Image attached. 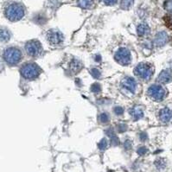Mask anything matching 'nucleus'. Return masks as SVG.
Masks as SVG:
<instances>
[{"mask_svg": "<svg viewBox=\"0 0 172 172\" xmlns=\"http://www.w3.org/2000/svg\"><path fill=\"white\" fill-rule=\"evenodd\" d=\"M4 15L10 21L16 22L21 20L24 16L25 9L21 4L13 2L5 6Z\"/></svg>", "mask_w": 172, "mask_h": 172, "instance_id": "1", "label": "nucleus"}, {"mask_svg": "<svg viewBox=\"0 0 172 172\" xmlns=\"http://www.w3.org/2000/svg\"><path fill=\"white\" fill-rule=\"evenodd\" d=\"M3 56L7 64L14 66L21 62L23 58V54L21 49L16 47H8L4 50Z\"/></svg>", "mask_w": 172, "mask_h": 172, "instance_id": "2", "label": "nucleus"}, {"mask_svg": "<svg viewBox=\"0 0 172 172\" xmlns=\"http://www.w3.org/2000/svg\"><path fill=\"white\" fill-rule=\"evenodd\" d=\"M41 72L42 70L39 66L34 62L25 63L20 68L21 75L26 80H34L37 78L40 75Z\"/></svg>", "mask_w": 172, "mask_h": 172, "instance_id": "3", "label": "nucleus"}, {"mask_svg": "<svg viewBox=\"0 0 172 172\" xmlns=\"http://www.w3.org/2000/svg\"><path fill=\"white\" fill-rule=\"evenodd\" d=\"M153 72H154L153 67L146 62L139 63L134 69L135 74L145 81L150 80L153 75Z\"/></svg>", "mask_w": 172, "mask_h": 172, "instance_id": "4", "label": "nucleus"}, {"mask_svg": "<svg viewBox=\"0 0 172 172\" xmlns=\"http://www.w3.org/2000/svg\"><path fill=\"white\" fill-rule=\"evenodd\" d=\"M25 50L27 54L31 57H38L43 52L42 43L37 40H30L27 42L25 44Z\"/></svg>", "mask_w": 172, "mask_h": 172, "instance_id": "5", "label": "nucleus"}, {"mask_svg": "<svg viewBox=\"0 0 172 172\" xmlns=\"http://www.w3.org/2000/svg\"><path fill=\"white\" fill-rule=\"evenodd\" d=\"M46 38L51 46H60L64 41L63 34L56 29L49 30L46 33Z\"/></svg>", "mask_w": 172, "mask_h": 172, "instance_id": "6", "label": "nucleus"}, {"mask_svg": "<svg viewBox=\"0 0 172 172\" xmlns=\"http://www.w3.org/2000/svg\"><path fill=\"white\" fill-rule=\"evenodd\" d=\"M115 61L123 66L129 65L131 62V54L130 50L126 48H119L115 53Z\"/></svg>", "mask_w": 172, "mask_h": 172, "instance_id": "7", "label": "nucleus"}, {"mask_svg": "<svg viewBox=\"0 0 172 172\" xmlns=\"http://www.w3.org/2000/svg\"><path fill=\"white\" fill-rule=\"evenodd\" d=\"M148 95L155 101H162L166 96V90L160 85H151L147 91Z\"/></svg>", "mask_w": 172, "mask_h": 172, "instance_id": "8", "label": "nucleus"}, {"mask_svg": "<svg viewBox=\"0 0 172 172\" xmlns=\"http://www.w3.org/2000/svg\"><path fill=\"white\" fill-rule=\"evenodd\" d=\"M121 86L125 89L131 92V93H134L137 88V82L131 77H125L121 82Z\"/></svg>", "mask_w": 172, "mask_h": 172, "instance_id": "9", "label": "nucleus"}, {"mask_svg": "<svg viewBox=\"0 0 172 172\" xmlns=\"http://www.w3.org/2000/svg\"><path fill=\"white\" fill-rule=\"evenodd\" d=\"M169 40V36L167 33L164 31L158 32L155 36V45L157 47H163L164 46Z\"/></svg>", "mask_w": 172, "mask_h": 172, "instance_id": "10", "label": "nucleus"}, {"mask_svg": "<svg viewBox=\"0 0 172 172\" xmlns=\"http://www.w3.org/2000/svg\"><path fill=\"white\" fill-rule=\"evenodd\" d=\"M159 119L164 123L170 122L172 119V111L167 107H164L163 109H161L159 112Z\"/></svg>", "mask_w": 172, "mask_h": 172, "instance_id": "11", "label": "nucleus"}, {"mask_svg": "<svg viewBox=\"0 0 172 172\" xmlns=\"http://www.w3.org/2000/svg\"><path fill=\"white\" fill-rule=\"evenodd\" d=\"M172 80V74L171 71L170 69H165L163 70L160 74L158 75L157 77V81L160 82V83H163V84H166V83H169L170 82H171Z\"/></svg>", "mask_w": 172, "mask_h": 172, "instance_id": "12", "label": "nucleus"}, {"mask_svg": "<svg viewBox=\"0 0 172 172\" xmlns=\"http://www.w3.org/2000/svg\"><path fill=\"white\" fill-rule=\"evenodd\" d=\"M130 114L134 120H139L144 117V109L140 106H135L130 110Z\"/></svg>", "mask_w": 172, "mask_h": 172, "instance_id": "13", "label": "nucleus"}, {"mask_svg": "<svg viewBox=\"0 0 172 172\" xmlns=\"http://www.w3.org/2000/svg\"><path fill=\"white\" fill-rule=\"evenodd\" d=\"M137 31L139 36H147L148 34L150 32V29L147 24L141 23L137 28Z\"/></svg>", "mask_w": 172, "mask_h": 172, "instance_id": "14", "label": "nucleus"}, {"mask_svg": "<svg viewBox=\"0 0 172 172\" xmlns=\"http://www.w3.org/2000/svg\"><path fill=\"white\" fill-rule=\"evenodd\" d=\"M10 32L6 28L0 27V42H7L10 39Z\"/></svg>", "mask_w": 172, "mask_h": 172, "instance_id": "15", "label": "nucleus"}, {"mask_svg": "<svg viewBox=\"0 0 172 172\" xmlns=\"http://www.w3.org/2000/svg\"><path fill=\"white\" fill-rule=\"evenodd\" d=\"M70 68H71L73 73H78L80 70H82V63L79 60L73 59L71 63H70Z\"/></svg>", "mask_w": 172, "mask_h": 172, "instance_id": "16", "label": "nucleus"}, {"mask_svg": "<svg viewBox=\"0 0 172 172\" xmlns=\"http://www.w3.org/2000/svg\"><path fill=\"white\" fill-rule=\"evenodd\" d=\"M78 5L83 9H91L94 4V0H78Z\"/></svg>", "mask_w": 172, "mask_h": 172, "instance_id": "17", "label": "nucleus"}, {"mask_svg": "<svg viewBox=\"0 0 172 172\" xmlns=\"http://www.w3.org/2000/svg\"><path fill=\"white\" fill-rule=\"evenodd\" d=\"M107 133L108 134V136L110 137V139H111V143H112L113 145H118L119 144V140L118 139V137L115 135L114 133H113V131H112V130L107 131Z\"/></svg>", "mask_w": 172, "mask_h": 172, "instance_id": "18", "label": "nucleus"}, {"mask_svg": "<svg viewBox=\"0 0 172 172\" xmlns=\"http://www.w3.org/2000/svg\"><path fill=\"white\" fill-rule=\"evenodd\" d=\"M134 0H121L120 7L123 10H129L132 6Z\"/></svg>", "mask_w": 172, "mask_h": 172, "instance_id": "19", "label": "nucleus"}, {"mask_svg": "<svg viewBox=\"0 0 172 172\" xmlns=\"http://www.w3.org/2000/svg\"><path fill=\"white\" fill-rule=\"evenodd\" d=\"M109 119H110V117H109V115L107 114V113H101V114L99 115V121L101 123H107L109 121Z\"/></svg>", "mask_w": 172, "mask_h": 172, "instance_id": "20", "label": "nucleus"}, {"mask_svg": "<svg viewBox=\"0 0 172 172\" xmlns=\"http://www.w3.org/2000/svg\"><path fill=\"white\" fill-rule=\"evenodd\" d=\"M164 7L167 11L171 12L172 13V0H167V1H165L164 4Z\"/></svg>", "mask_w": 172, "mask_h": 172, "instance_id": "21", "label": "nucleus"}, {"mask_svg": "<svg viewBox=\"0 0 172 172\" xmlns=\"http://www.w3.org/2000/svg\"><path fill=\"white\" fill-rule=\"evenodd\" d=\"M99 149V150H104L107 147V140L106 139H101V141L99 143L98 145Z\"/></svg>", "mask_w": 172, "mask_h": 172, "instance_id": "22", "label": "nucleus"}, {"mask_svg": "<svg viewBox=\"0 0 172 172\" xmlns=\"http://www.w3.org/2000/svg\"><path fill=\"white\" fill-rule=\"evenodd\" d=\"M91 74L95 79H98L101 75V73H100V71L99 70L98 68H92L91 69Z\"/></svg>", "mask_w": 172, "mask_h": 172, "instance_id": "23", "label": "nucleus"}, {"mask_svg": "<svg viewBox=\"0 0 172 172\" xmlns=\"http://www.w3.org/2000/svg\"><path fill=\"white\" fill-rule=\"evenodd\" d=\"M92 92L93 93H99L100 90H101V87H100V85L98 84V83H95V84H93V86H92Z\"/></svg>", "mask_w": 172, "mask_h": 172, "instance_id": "24", "label": "nucleus"}, {"mask_svg": "<svg viewBox=\"0 0 172 172\" xmlns=\"http://www.w3.org/2000/svg\"><path fill=\"white\" fill-rule=\"evenodd\" d=\"M113 112H114V113L116 115H118V116H120V115L123 114L124 109L122 108V107H115V108H114Z\"/></svg>", "mask_w": 172, "mask_h": 172, "instance_id": "25", "label": "nucleus"}, {"mask_svg": "<svg viewBox=\"0 0 172 172\" xmlns=\"http://www.w3.org/2000/svg\"><path fill=\"white\" fill-rule=\"evenodd\" d=\"M100 1L103 2L107 5H114L118 0H100Z\"/></svg>", "mask_w": 172, "mask_h": 172, "instance_id": "26", "label": "nucleus"}, {"mask_svg": "<svg viewBox=\"0 0 172 172\" xmlns=\"http://www.w3.org/2000/svg\"><path fill=\"white\" fill-rule=\"evenodd\" d=\"M156 166L158 168V169H161V168H164L165 166V164H164V160L163 159H159L156 162Z\"/></svg>", "mask_w": 172, "mask_h": 172, "instance_id": "27", "label": "nucleus"}, {"mask_svg": "<svg viewBox=\"0 0 172 172\" xmlns=\"http://www.w3.org/2000/svg\"><path fill=\"white\" fill-rule=\"evenodd\" d=\"M147 151V148L145 147H140L139 148V150H138V153H139V155H145Z\"/></svg>", "mask_w": 172, "mask_h": 172, "instance_id": "28", "label": "nucleus"}, {"mask_svg": "<svg viewBox=\"0 0 172 172\" xmlns=\"http://www.w3.org/2000/svg\"><path fill=\"white\" fill-rule=\"evenodd\" d=\"M126 128H127V126H126V125H125V124H120V125H119V126H118L119 131H120V132H123V131H126Z\"/></svg>", "mask_w": 172, "mask_h": 172, "instance_id": "29", "label": "nucleus"}, {"mask_svg": "<svg viewBox=\"0 0 172 172\" xmlns=\"http://www.w3.org/2000/svg\"><path fill=\"white\" fill-rule=\"evenodd\" d=\"M125 150H130L131 148V143L130 141H125Z\"/></svg>", "mask_w": 172, "mask_h": 172, "instance_id": "30", "label": "nucleus"}, {"mask_svg": "<svg viewBox=\"0 0 172 172\" xmlns=\"http://www.w3.org/2000/svg\"><path fill=\"white\" fill-rule=\"evenodd\" d=\"M140 139H141V140H143V141L147 139V136H146V134H145V133H142L141 136H140Z\"/></svg>", "mask_w": 172, "mask_h": 172, "instance_id": "31", "label": "nucleus"}, {"mask_svg": "<svg viewBox=\"0 0 172 172\" xmlns=\"http://www.w3.org/2000/svg\"><path fill=\"white\" fill-rule=\"evenodd\" d=\"M100 60H101V56H100L99 55L95 56V61H96V62H99Z\"/></svg>", "mask_w": 172, "mask_h": 172, "instance_id": "32", "label": "nucleus"}]
</instances>
